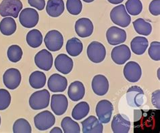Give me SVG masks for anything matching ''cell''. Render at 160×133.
<instances>
[{
	"label": "cell",
	"instance_id": "7bdbcfd3",
	"mask_svg": "<svg viewBox=\"0 0 160 133\" xmlns=\"http://www.w3.org/2000/svg\"><path fill=\"white\" fill-rule=\"evenodd\" d=\"M82 1H84L86 3H91V2H92L94 1V0H82Z\"/></svg>",
	"mask_w": 160,
	"mask_h": 133
},
{
	"label": "cell",
	"instance_id": "8992f818",
	"mask_svg": "<svg viewBox=\"0 0 160 133\" xmlns=\"http://www.w3.org/2000/svg\"><path fill=\"white\" fill-rule=\"evenodd\" d=\"M34 123L37 129L43 131L48 130L54 125L56 123V118L52 112L45 110L35 116Z\"/></svg>",
	"mask_w": 160,
	"mask_h": 133
},
{
	"label": "cell",
	"instance_id": "74e56055",
	"mask_svg": "<svg viewBox=\"0 0 160 133\" xmlns=\"http://www.w3.org/2000/svg\"><path fill=\"white\" fill-rule=\"evenodd\" d=\"M149 10L152 15L159 16L160 14V0H153L149 4Z\"/></svg>",
	"mask_w": 160,
	"mask_h": 133
},
{
	"label": "cell",
	"instance_id": "d590c367",
	"mask_svg": "<svg viewBox=\"0 0 160 133\" xmlns=\"http://www.w3.org/2000/svg\"><path fill=\"white\" fill-rule=\"evenodd\" d=\"M11 95L4 89H0V110H5L10 106Z\"/></svg>",
	"mask_w": 160,
	"mask_h": 133
},
{
	"label": "cell",
	"instance_id": "603a6c76",
	"mask_svg": "<svg viewBox=\"0 0 160 133\" xmlns=\"http://www.w3.org/2000/svg\"><path fill=\"white\" fill-rule=\"evenodd\" d=\"M64 8L63 0H48L46 6V12L49 16L56 18L63 14Z\"/></svg>",
	"mask_w": 160,
	"mask_h": 133
},
{
	"label": "cell",
	"instance_id": "30bf717a",
	"mask_svg": "<svg viewBox=\"0 0 160 133\" xmlns=\"http://www.w3.org/2000/svg\"><path fill=\"white\" fill-rule=\"evenodd\" d=\"M22 81L21 73L18 69L12 68L8 69L3 75V84L8 89L14 90L18 88Z\"/></svg>",
	"mask_w": 160,
	"mask_h": 133
},
{
	"label": "cell",
	"instance_id": "f546056e",
	"mask_svg": "<svg viewBox=\"0 0 160 133\" xmlns=\"http://www.w3.org/2000/svg\"><path fill=\"white\" fill-rule=\"evenodd\" d=\"M132 24L134 30L139 35L148 36L151 34V31H152V26H151V24L149 22L145 21L142 18L137 19L136 20H134Z\"/></svg>",
	"mask_w": 160,
	"mask_h": 133
},
{
	"label": "cell",
	"instance_id": "e575fe53",
	"mask_svg": "<svg viewBox=\"0 0 160 133\" xmlns=\"http://www.w3.org/2000/svg\"><path fill=\"white\" fill-rule=\"evenodd\" d=\"M67 10L72 15H78L82 9V4L81 0H67Z\"/></svg>",
	"mask_w": 160,
	"mask_h": 133
},
{
	"label": "cell",
	"instance_id": "ee69618b",
	"mask_svg": "<svg viewBox=\"0 0 160 133\" xmlns=\"http://www.w3.org/2000/svg\"><path fill=\"white\" fill-rule=\"evenodd\" d=\"M0 125H1V116H0Z\"/></svg>",
	"mask_w": 160,
	"mask_h": 133
},
{
	"label": "cell",
	"instance_id": "8d00e7d4",
	"mask_svg": "<svg viewBox=\"0 0 160 133\" xmlns=\"http://www.w3.org/2000/svg\"><path fill=\"white\" fill-rule=\"evenodd\" d=\"M149 57L155 61L160 60V43L158 41H153L149 49Z\"/></svg>",
	"mask_w": 160,
	"mask_h": 133
},
{
	"label": "cell",
	"instance_id": "4fadbf2b",
	"mask_svg": "<svg viewBox=\"0 0 160 133\" xmlns=\"http://www.w3.org/2000/svg\"><path fill=\"white\" fill-rule=\"evenodd\" d=\"M68 106V99L63 94H54L51 99V108L57 116H62L66 111Z\"/></svg>",
	"mask_w": 160,
	"mask_h": 133
},
{
	"label": "cell",
	"instance_id": "cb8c5ba5",
	"mask_svg": "<svg viewBox=\"0 0 160 133\" xmlns=\"http://www.w3.org/2000/svg\"><path fill=\"white\" fill-rule=\"evenodd\" d=\"M149 46V41L143 37H136L130 43L132 51L136 55H142Z\"/></svg>",
	"mask_w": 160,
	"mask_h": 133
},
{
	"label": "cell",
	"instance_id": "44dd1931",
	"mask_svg": "<svg viewBox=\"0 0 160 133\" xmlns=\"http://www.w3.org/2000/svg\"><path fill=\"white\" fill-rule=\"evenodd\" d=\"M83 133H102V123L94 116H91L81 122Z\"/></svg>",
	"mask_w": 160,
	"mask_h": 133
},
{
	"label": "cell",
	"instance_id": "83f0119b",
	"mask_svg": "<svg viewBox=\"0 0 160 133\" xmlns=\"http://www.w3.org/2000/svg\"><path fill=\"white\" fill-rule=\"evenodd\" d=\"M26 41L29 46L32 48H37L40 47L43 43V35L39 30L32 29L27 33Z\"/></svg>",
	"mask_w": 160,
	"mask_h": 133
},
{
	"label": "cell",
	"instance_id": "ab89813d",
	"mask_svg": "<svg viewBox=\"0 0 160 133\" xmlns=\"http://www.w3.org/2000/svg\"><path fill=\"white\" fill-rule=\"evenodd\" d=\"M153 105L157 109L160 108V91L157 90L154 91L152 93V97H151Z\"/></svg>",
	"mask_w": 160,
	"mask_h": 133
},
{
	"label": "cell",
	"instance_id": "836d02e7",
	"mask_svg": "<svg viewBox=\"0 0 160 133\" xmlns=\"http://www.w3.org/2000/svg\"><path fill=\"white\" fill-rule=\"evenodd\" d=\"M23 55L22 49L19 45H12L9 47L7 52V56L8 59L13 63L18 62L21 59Z\"/></svg>",
	"mask_w": 160,
	"mask_h": 133
},
{
	"label": "cell",
	"instance_id": "e0dca14e",
	"mask_svg": "<svg viewBox=\"0 0 160 133\" xmlns=\"http://www.w3.org/2000/svg\"><path fill=\"white\" fill-rule=\"evenodd\" d=\"M130 128V122L127 116L117 114L113 116L112 122V129L114 133H128Z\"/></svg>",
	"mask_w": 160,
	"mask_h": 133
},
{
	"label": "cell",
	"instance_id": "f1b7e54d",
	"mask_svg": "<svg viewBox=\"0 0 160 133\" xmlns=\"http://www.w3.org/2000/svg\"><path fill=\"white\" fill-rule=\"evenodd\" d=\"M29 83L33 89H41L46 84L45 74L41 71L33 72L29 76Z\"/></svg>",
	"mask_w": 160,
	"mask_h": 133
},
{
	"label": "cell",
	"instance_id": "ba28073f",
	"mask_svg": "<svg viewBox=\"0 0 160 133\" xmlns=\"http://www.w3.org/2000/svg\"><path fill=\"white\" fill-rule=\"evenodd\" d=\"M95 111L99 121L102 124H107L111 120L113 106L109 101L107 99H103L98 103Z\"/></svg>",
	"mask_w": 160,
	"mask_h": 133
},
{
	"label": "cell",
	"instance_id": "7c38bea8",
	"mask_svg": "<svg viewBox=\"0 0 160 133\" xmlns=\"http://www.w3.org/2000/svg\"><path fill=\"white\" fill-rule=\"evenodd\" d=\"M35 62L38 68L48 71L53 66V56L47 49H42L35 56Z\"/></svg>",
	"mask_w": 160,
	"mask_h": 133
},
{
	"label": "cell",
	"instance_id": "d6986e66",
	"mask_svg": "<svg viewBox=\"0 0 160 133\" xmlns=\"http://www.w3.org/2000/svg\"><path fill=\"white\" fill-rule=\"evenodd\" d=\"M91 87L96 95L99 96H103L108 92L109 81L105 76L102 74H98L92 78Z\"/></svg>",
	"mask_w": 160,
	"mask_h": 133
},
{
	"label": "cell",
	"instance_id": "f35d334b",
	"mask_svg": "<svg viewBox=\"0 0 160 133\" xmlns=\"http://www.w3.org/2000/svg\"><path fill=\"white\" fill-rule=\"evenodd\" d=\"M28 3L31 6L39 11L43 10L45 6V0H28Z\"/></svg>",
	"mask_w": 160,
	"mask_h": 133
},
{
	"label": "cell",
	"instance_id": "60d3db41",
	"mask_svg": "<svg viewBox=\"0 0 160 133\" xmlns=\"http://www.w3.org/2000/svg\"><path fill=\"white\" fill-rule=\"evenodd\" d=\"M63 131L59 127H54L53 129L50 131V133H62Z\"/></svg>",
	"mask_w": 160,
	"mask_h": 133
},
{
	"label": "cell",
	"instance_id": "277c9868",
	"mask_svg": "<svg viewBox=\"0 0 160 133\" xmlns=\"http://www.w3.org/2000/svg\"><path fill=\"white\" fill-rule=\"evenodd\" d=\"M87 56L93 63L102 62L106 56V49L104 45L98 41H92L87 47Z\"/></svg>",
	"mask_w": 160,
	"mask_h": 133
},
{
	"label": "cell",
	"instance_id": "d4e9b609",
	"mask_svg": "<svg viewBox=\"0 0 160 133\" xmlns=\"http://www.w3.org/2000/svg\"><path fill=\"white\" fill-rule=\"evenodd\" d=\"M66 52L70 56L76 57L79 56L83 50V45L81 41L76 37L69 39L66 45Z\"/></svg>",
	"mask_w": 160,
	"mask_h": 133
},
{
	"label": "cell",
	"instance_id": "484cf974",
	"mask_svg": "<svg viewBox=\"0 0 160 133\" xmlns=\"http://www.w3.org/2000/svg\"><path fill=\"white\" fill-rule=\"evenodd\" d=\"M16 23L14 19L12 17H5L0 22V32L3 35L10 36L16 31Z\"/></svg>",
	"mask_w": 160,
	"mask_h": 133
},
{
	"label": "cell",
	"instance_id": "5b68a950",
	"mask_svg": "<svg viewBox=\"0 0 160 133\" xmlns=\"http://www.w3.org/2000/svg\"><path fill=\"white\" fill-rule=\"evenodd\" d=\"M44 43L49 51L57 52L60 50L64 45V37L60 31H50L45 37Z\"/></svg>",
	"mask_w": 160,
	"mask_h": 133
},
{
	"label": "cell",
	"instance_id": "5bb4252c",
	"mask_svg": "<svg viewBox=\"0 0 160 133\" xmlns=\"http://www.w3.org/2000/svg\"><path fill=\"white\" fill-rule=\"evenodd\" d=\"M123 72L126 79L130 82H138L142 75L141 66L135 62H128L124 66Z\"/></svg>",
	"mask_w": 160,
	"mask_h": 133
},
{
	"label": "cell",
	"instance_id": "ffe728a7",
	"mask_svg": "<svg viewBox=\"0 0 160 133\" xmlns=\"http://www.w3.org/2000/svg\"><path fill=\"white\" fill-rule=\"evenodd\" d=\"M55 67L58 71L64 74H68L73 68V60L66 54L58 55L54 62Z\"/></svg>",
	"mask_w": 160,
	"mask_h": 133
},
{
	"label": "cell",
	"instance_id": "7a4b0ae2",
	"mask_svg": "<svg viewBox=\"0 0 160 133\" xmlns=\"http://www.w3.org/2000/svg\"><path fill=\"white\" fill-rule=\"evenodd\" d=\"M22 6L20 0H3L0 3V15L3 17L12 16L16 18L18 17Z\"/></svg>",
	"mask_w": 160,
	"mask_h": 133
},
{
	"label": "cell",
	"instance_id": "b9f144b4",
	"mask_svg": "<svg viewBox=\"0 0 160 133\" xmlns=\"http://www.w3.org/2000/svg\"><path fill=\"white\" fill-rule=\"evenodd\" d=\"M108 1L112 4H115V5H117V4L121 3L124 1V0H108Z\"/></svg>",
	"mask_w": 160,
	"mask_h": 133
},
{
	"label": "cell",
	"instance_id": "52a82bcc",
	"mask_svg": "<svg viewBox=\"0 0 160 133\" xmlns=\"http://www.w3.org/2000/svg\"><path fill=\"white\" fill-rule=\"evenodd\" d=\"M128 105L132 107H139L145 103V93L141 87L132 86L126 92Z\"/></svg>",
	"mask_w": 160,
	"mask_h": 133
},
{
	"label": "cell",
	"instance_id": "4dcf8cb0",
	"mask_svg": "<svg viewBox=\"0 0 160 133\" xmlns=\"http://www.w3.org/2000/svg\"><path fill=\"white\" fill-rule=\"evenodd\" d=\"M61 126L64 133L81 132V128H80L79 124L68 116L63 118L61 122Z\"/></svg>",
	"mask_w": 160,
	"mask_h": 133
},
{
	"label": "cell",
	"instance_id": "8fae6325",
	"mask_svg": "<svg viewBox=\"0 0 160 133\" xmlns=\"http://www.w3.org/2000/svg\"><path fill=\"white\" fill-rule=\"evenodd\" d=\"M111 57L113 62L118 65H122L131 57V52L126 45H120L112 49Z\"/></svg>",
	"mask_w": 160,
	"mask_h": 133
},
{
	"label": "cell",
	"instance_id": "7402d4cb",
	"mask_svg": "<svg viewBox=\"0 0 160 133\" xmlns=\"http://www.w3.org/2000/svg\"><path fill=\"white\" fill-rule=\"evenodd\" d=\"M85 94V88L83 83L81 81H74L72 82L68 87V95L73 101L81 100Z\"/></svg>",
	"mask_w": 160,
	"mask_h": 133
},
{
	"label": "cell",
	"instance_id": "ac0fdd59",
	"mask_svg": "<svg viewBox=\"0 0 160 133\" xmlns=\"http://www.w3.org/2000/svg\"><path fill=\"white\" fill-rule=\"evenodd\" d=\"M75 31L81 38L89 37L93 32V24L89 18H80L75 23Z\"/></svg>",
	"mask_w": 160,
	"mask_h": 133
},
{
	"label": "cell",
	"instance_id": "9a60e30c",
	"mask_svg": "<svg viewBox=\"0 0 160 133\" xmlns=\"http://www.w3.org/2000/svg\"><path fill=\"white\" fill-rule=\"evenodd\" d=\"M48 86L49 91L52 92H64L68 86V81L65 76L59 74H53L49 78Z\"/></svg>",
	"mask_w": 160,
	"mask_h": 133
},
{
	"label": "cell",
	"instance_id": "1f68e13d",
	"mask_svg": "<svg viewBox=\"0 0 160 133\" xmlns=\"http://www.w3.org/2000/svg\"><path fill=\"white\" fill-rule=\"evenodd\" d=\"M125 8L130 15L137 16L142 10V4L141 0H128L125 3Z\"/></svg>",
	"mask_w": 160,
	"mask_h": 133
},
{
	"label": "cell",
	"instance_id": "3957f363",
	"mask_svg": "<svg viewBox=\"0 0 160 133\" xmlns=\"http://www.w3.org/2000/svg\"><path fill=\"white\" fill-rule=\"evenodd\" d=\"M110 18L113 23L120 27H127L131 22V17L123 4L113 8L110 12Z\"/></svg>",
	"mask_w": 160,
	"mask_h": 133
},
{
	"label": "cell",
	"instance_id": "6da1fadb",
	"mask_svg": "<svg viewBox=\"0 0 160 133\" xmlns=\"http://www.w3.org/2000/svg\"><path fill=\"white\" fill-rule=\"evenodd\" d=\"M50 93L47 89H43L33 93L29 98V106L34 110L45 109L49 106Z\"/></svg>",
	"mask_w": 160,
	"mask_h": 133
},
{
	"label": "cell",
	"instance_id": "4316f807",
	"mask_svg": "<svg viewBox=\"0 0 160 133\" xmlns=\"http://www.w3.org/2000/svg\"><path fill=\"white\" fill-rule=\"evenodd\" d=\"M89 105L86 101H81L76 105L72 111V116L76 120H81L89 114Z\"/></svg>",
	"mask_w": 160,
	"mask_h": 133
},
{
	"label": "cell",
	"instance_id": "2e32d148",
	"mask_svg": "<svg viewBox=\"0 0 160 133\" xmlns=\"http://www.w3.org/2000/svg\"><path fill=\"white\" fill-rule=\"evenodd\" d=\"M108 42L111 45H117L124 43L126 40V32L119 27H111L106 32Z\"/></svg>",
	"mask_w": 160,
	"mask_h": 133
},
{
	"label": "cell",
	"instance_id": "9c48e42d",
	"mask_svg": "<svg viewBox=\"0 0 160 133\" xmlns=\"http://www.w3.org/2000/svg\"><path fill=\"white\" fill-rule=\"evenodd\" d=\"M39 20V14L37 10L31 7H27L21 11L19 16L20 24L25 28H31L35 27Z\"/></svg>",
	"mask_w": 160,
	"mask_h": 133
},
{
	"label": "cell",
	"instance_id": "d6a6232c",
	"mask_svg": "<svg viewBox=\"0 0 160 133\" xmlns=\"http://www.w3.org/2000/svg\"><path fill=\"white\" fill-rule=\"evenodd\" d=\"M13 132L14 133H31L32 128L26 119L20 118L16 120L13 124Z\"/></svg>",
	"mask_w": 160,
	"mask_h": 133
}]
</instances>
